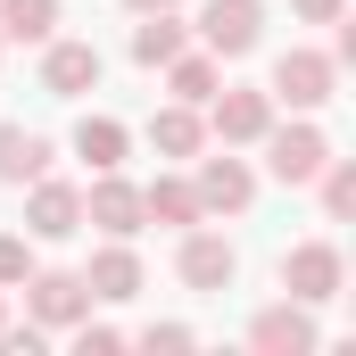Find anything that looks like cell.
<instances>
[{
    "mask_svg": "<svg viewBox=\"0 0 356 356\" xmlns=\"http://www.w3.org/2000/svg\"><path fill=\"white\" fill-rule=\"evenodd\" d=\"M266 91H273V108H290V116H315V108H332V99H340V58H332V50H307V42H290V50L273 58Z\"/></svg>",
    "mask_w": 356,
    "mask_h": 356,
    "instance_id": "1",
    "label": "cell"
},
{
    "mask_svg": "<svg viewBox=\"0 0 356 356\" xmlns=\"http://www.w3.org/2000/svg\"><path fill=\"white\" fill-rule=\"evenodd\" d=\"M199 116H207V141H224V149H257L266 124H273V91L266 83H216Z\"/></svg>",
    "mask_w": 356,
    "mask_h": 356,
    "instance_id": "2",
    "label": "cell"
},
{
    "mask_svg": "<svg viewBox=\"0 0 356 356\" xmlns=\"http://www.w3.org/2000/svg\"><path fill=\"white\" fill-rule=\"evenodd\" d=\"M266 175L282 182V191H307V182L323 175V158H332V133L315 124V116H290V124H266Z\"/></svg>",
    "mask_w": 356,
    "mask_h": 356,
    "instance_id": "3",
    "label": "cell"
},
{
    "mask_svg": "<svg viewBox=\"0 0 356 356\" xmlns=\"http://www.w3.org/2000/svg\"><path fill=\"white\" fill-rule=\"evenodd\" d=\"M340 290H348L340 241H298V249H282V298H298V307H332Z\"/></svg>",
    "mask_w": 356,
    "mask_h": 356,
    "instance_id": "4",
    "label": "cell"
},
{
    "mask_svg": "<svg viewBox=\"0 0 356 356\" xmlns=\"http://www.w3.org/2000/svg\"><path fill=\"white\" fill-rule=\"evenodd\" d=\"M191 191H199L207 216H249V207H257V166L232 158V149L216 141V158H207V149L191 158Z\"/></svg>",
    "mask_w": 356,
    "mask_h": 356,
    "instance_id": "5",
    "label": "cell"
},
{
    "mask_svg": "<svg viewBox=\"0 0 356 356\" xmlns=\"http://www.w3.org/2000/svg\"><path fill=\"white\" fill-rule=\"evenodd\" d=\"M17 290H25V315H33L42 332H75V323L91 315L83 273H67V266H33L25 282H17Z\"/></svg>",
    "mask_w": 356,
    "mask_h": 356,
    "instance_id": "6",
    "label": "cell"
},
{
    "mask_svg": "<svg viewBox=\"0 0 356 356\" xmlns=\"http://www.w3.org/2000/svg\"><path fill=\"white\" fill-rule=\"evenodd\" d=\"M199 50H216V58H249L257 42H266V0H199Z\"/></svg>",
    "mask_w": 356,
    "mask_h": 356,
    "instance_id": "7",
    "label": "cell"
},
{
    "mask_svg": "<svg viewBox=\"0 0 356 356\" xmlns=\"http://www.w3.org/2000/svg\"><path fill=\"white\" fill-rule=\"evenodd\" d=\"M175 273H182V290L216 298V290H232V273H241V249H232L216 224H191V232H182V249H175Z\"/></svg>",
    "mask_w": 356,
    "mask_h": 356,
    "instance_id": "8",
    "label": "cell"
},
{
    "mask_svg": "<svg viewBox=\"0 0 356 356\" xmlns=\"http://www.w3.org/2000/svg\"><path fill=\"white\" fill-rule=\"evenodd\" d=\"M249 348H257V356H315V348H323V323H315V307L273 298V307L249 315Z\"/></svg>",
    "mask_w": 356,
    "mask_h": 356,
    "instance_id": "9",
    "label": "cell"
},
{
    "mask_svg": "<svg viewBox=\"0 0 356 356\" xmlns=\"http://www.w3.org/2000/svg\"><path fill=\"white\" fill-rule=\"evenodd\" d=\"M83 232V191L58 175H33L25 182V241H75Z\"/></svg>",
    "mask_w": 356,
    "mask_h": 356,
    "instance_id": "10",
    "label": "cell"
},
{
    "mask_svg": "<svg viewBox=\"0 0 356 356\" xmlns=\"http://www.w3.org/2000/svg\"><path fill=\"white\" fill-rule=\"evenodd\" d=\"M99 75H108L99 42H67V33L42 42V91L50 99H83V91H99Z\"/></svg>",
    "mask_w": 356,
    "mask_h": 356,
    "instance_id": "11",
    "label": "cell"
},
{
    "mask_svg": "<svg viewBox=\"0 0 356 356\" xmlns=\"http://www.w3.org/2000/svg\"><path fill=\"white\" fill-rule=\"evenodd\" d=\"M83 224H99L108 241H133V232H141V182H124V166L91 175V191H83Z\"/></svg>",
    "mask_w": 356,
    "mask_h": 356,
    "instance_id": "12",
    "label": "cell"
},
{
    "mask_svg": "<svg viewBox=\"0 0 356 356\" xmlns=\"http://www.w3.org/2000/svg\"><path fill=\"white\" fill-rule=\"evenodd\" d=\"M141 257H133V241H108V249H91V266H83V290H91V307H133L141 298Z\"/></svg>",
    "mask_w": 356,
    "mask_h": 356,
    "instance_id": "13",
    "label": "cell"
},
{
    "mask_svg": "<svg viewBox=\"0 0 356 356\" xmlns=\"http://www.w3.org/2000/svg\"><path fill=\"white\" fill-rule=\"evenodd\" d=\"M149 149H158L166 166H191V158L207 149V116H199L191 99H166V108L149 116Z\"/></svg>",
    "mask_w": 356,
    "mask_h": 356,
    "instance_id": "14",
    "label": "cell"
},
{
    "mask_svg": "<svg viewBox=\"0 0 356 356\" xmlns=\"http://www.w3.org/2000/svg\"><path fill=\"white\" fill-rule=\"evenodd\" d=\"M141 224H166V232H191V224H207V207H199L191 175H158V182H141Z\"/></svg>",
    "mask_w": 356,
    "mask_h": 356,
    "instance_id": "15",
    "label": "cell"
},
{
    "mask_svg": "<svg viewBox=\"0 0 356 356\" xmlns=\"http://www.w3.org/2000/svg\"><path fill=\"white\" fill-rule=\"evenodd\" d=\"M50 158H58L50 133H33V124H0V182H8V191H25L33 175H50Z\"/></svg>",
    "mask_w": 356,
    "mask_h": 356,
    "instance_id": "16",
    "label": "cell"
},
{
    "mask_svg": "<svg viewBox=\"0 0 356 356\" xmlns=\"http://www.w3.org/2000/svg\"><path fill=\"white\" fill-rule=\"evenodd\" d=\"M67 149L83 158L91 175H108V166H124V158H133V124H124V116H83Z\"/></svg>",
    "mask_w": 356,
    "mask_h": 356,
    "instance_id": "17",
    "label": "cell"
},
{
    "mask_svg": "<svg viewBox=\"0 0 356 356\" xmlns=\"http://www.w3.org/2000/svg\"><path fill=\"white\" fill-rule=\"evenodd\" d=\"M175 50H191V25H182V8H149L141 25H133V67H166Z\"/></svg>",
    "mask_w": 356,
    "mask_h": 356,
    "instance_id": "18",
    "label": "cell"
},
{
    "mask_svg": "<svg viewBox=\"0 0 356 356\" xmlns=\"http://www.w3.org/2000/svg\"><path fill=\"white\" fill-rule=\"evenodd\" d=\"M158 75H166V91H175V99L207 108V91L224 83V58H216V50H175V58H166Z\"/></svg>",
    "mask_w": 356,
    "mask_h": 356,
    "instance_id": "19",
    "label": "cell"
},
{
    "mask_svg": "<svg viewBox=\"0 0 356 356\" xmlns=\"http://www.w3.org/2000/svg\"><path fill=\"white\" fill-rule=\"evenodd\" d=\"M58 17H67L58 0H0V42H33V50H42V42L58 33Z\"/></svg>",
    "mask_w": 356,
    "mask_h": 356,
    "instance_id": "20",
    "label": "cell"
},
{
    "mask_svg": "<svg viewBox=\"0 0 356 356\" xmlns=\"http://www.w3.org/2000/svg\"><path fill=\"white\" fill-rule=\"evenodd\" d=\"M315 199H323V216H332V224H348V216H356V158H323Z\"/></svg>",
    "mask_w": 356,
    "mask_h": 356,
    "instance_id": "21",
    "label": "cell"
},
{
    "mask_svg": "<svg viewBox=\"0 0 356 356\" xmlns=\"http://www.w3.org/2000/svg\"><path fill=\"white\" fill-rule=\"evenodd\" d=\"M25 273H33V241L25 232H0V290H17Z\"/></svg>",
    "mask_w": 356,
    "mask_h": 356,
    "instance_id": "22",
    "label": "cell"
},
{
    "mask_svg": "<svg viewBox=\"0 0 356 356\" xmlns=\"http://www.w3.org/2000/svg\"><path fill=\"white\" fill-rule=\"evenodd\" d=\"M133 340H141V348H199V332H191V323H141Z\"/></svg>",
    "mask_w": 356,
    "mask_h": 356,
    "instance_id": "23",
    "label": "cell"
},
{
    "mask_svg": "<svg viewBox=\"0 0 356 356\" xmlns=\"http://www.w3.org/2000/svg\"><path fill=\"white\" fill-rule=\"evenodd\" d=\"M75 348H83V356H108V348H124V332H116V323H91V315H83V323H75Z\"/></svg>",
    "mask_w": 356,
    "mask_h": 356,
    "instance_id": "24",
    "label": "cell"
},
{
    "mask_svg": "<svg viewBox=\"0 0 356 356\" xmlns=\"http://www.w3.org/2000/svg\"><path fill=\"white\" fill-rule=\"evenodd\" d=\"M298 8V25H340L348 17V0H290Z\"/></svg>",
    "mask_w": 356,
    "mask_h": 356,
    "instance_id": "25",
    "label": "cell"
},
{
    "mask_svg": "<svg viewBox=\"0 0 356 356\" xmlns=\"http://www.w3.org/2000/svg\"><path fill=\"white\" fill-rule=\"evenodd\" d=\"M133 17H149V8H191V0H124Z\"/></svg>",
    "mask_w": 356,
    "mask_h": 356,
    "instance_id": "26",
    "label": "cell"
},
{
    "mask_svg": "<svg viewBox=\"0 0 356 356\" xmlns=\"http://www.w3.org/2000/svg\"><path fill=\"white\" fill-rule=\"evenodd\" d=\"M0 323H8V290H0Z\"/></svg>",
    "mask_w": 356,
    "mask_h": 356,
    "instance_id": "27",
    "label": "cell"
},
{
    "mask_svg": "<svg viewBox=\"0 0 356 356\" xmlns=\"http://www.w3.org/2000/svg\"><path fill=\"white\" fill-rule=\"evenodd\" d=\"M0 50H8V42H0Z\"/></svg>",
    "mask_w": 356,
    "mask_h": 356,
    "instance_id": "28",
    "label": "cell"
}]
</instances>
